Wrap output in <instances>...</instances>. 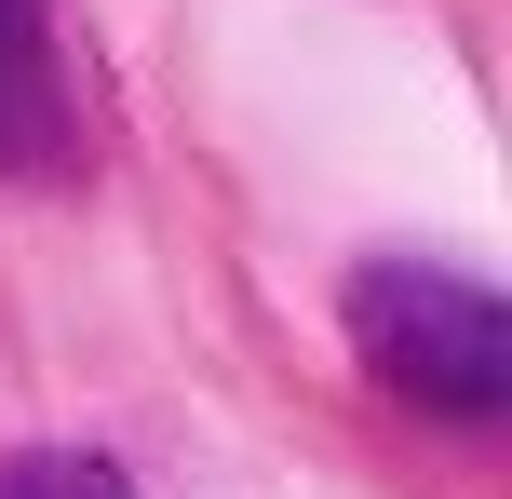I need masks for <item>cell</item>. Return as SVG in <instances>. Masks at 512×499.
<instances>
[{
	"label": "cell",
	"mask_w": 512,
	"mask_h": 499,
	"mask_svg": "<svg viewBox=\"0 0 512 499\" xmlns=\"http://www.w3.org/2000/svg\"><path fill=\"white\" fill-rule=\"evenodd\" d=\"M337 311H351V351H364V378H378L391 405H418V419H445V432L512 419V311L472 270L364 257Z\"/></svg>",
	"instance_id": "obj_1"
},
{
	"label": "cell",
	"mask_w": 512,
	"mask_h": 499,
	"mask_svg": "<svg viewBox=\"0 0 512 499\" xmlns=\"http://www.w3.org/2000/svg\"><path fill=\"white\" fill-rule=\"evenodd\" d=\"M81 149V95H68V54H54L41 0H0V176H54Z\"/></svg>",
	"instance_id": "obj_2"
},
{
	"label": "cell",
	"mask_w": 512,
	"mask_h": 499,
	"mask_svg": "<svg viewBox=\"0 0 512 499\" xmlns=\"http://www.w3.org/2000/svg\"><path fill=\"white\" fill-rule=\"evenodd\" d=\"M0 499H135V486L95 446H27V459H0Z\"/></svg>",
	"instance_id": "obj_3"
}]
</instances>
